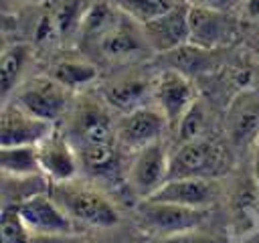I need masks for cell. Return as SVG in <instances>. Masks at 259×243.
<instances>
[{"label": "cell", "instance_id": "6da1fadb", "mask_svg": "<svg viewBox=\"0 0 259 243\" xmlns=\"http://www.w3.org/2000/svg\"><path fill=\"white\" fill-rule=\"evenodd\" d=\"M49 192L77 225H85L91 229H109L119 223V211L115 202L99 188L77 182V178L51 184Z\"/></svg>", "mask_w": 259, "mask_h": 243}, {"label": "cell", "instance_id": "7a4b0ae2", "mask_svg": "<svg viewBox=\"0 0 259 243\" xmlns=\"http://www.w3.org/2000/svg\"><path fill=\"white\" fill-rule=\"evenodd\" d=\"M208 211L210 209H192L174 202L144 198L136 205V223L142 231L156 239L200 229L208 219Z\"/></svg>", "mask_w": 259, "mask_h": 243}, {"label": "cell", "instance_id": "3957f363", "mask_svg": "<svg viewBox=\"0 0 259 243\" xmlns=\"http://www.w3.org/2000/svg\"><path fill=\"white\" fill-rule=\"evenodd\" d=\"M168 132L170 124L154 103L115 115V144L130 154L164 140Z\"/></svg>", "mask_w": 259, "mask_h": 243}, {"label": "cell", "instance_id": "277c9868", "mask_svg": "<svg viewBox=\"0 0 259 243\" xmlns=\"http://www.w3.org/2000/svg\"><path fill=\"white\" fill-rule=\"evenodd\" d=\"M170 146L166 140L150 144L132 154L127 164L125 182L138 200L152 196L170 176Z\"/></svg>", "mask_w": 259, "mask_h": 243}, {"label": "cell", "instance_id": "5b68a950", "mask_svg": "<svg viewBox=\"0 0 259 243\" xmlns=\"http://www.w3.org/2000/svg\"><path fill=\"white\" fill-rule=\"evenodd\" d=\"M71 93L73 91L63 87L51 75H42V77H32L28 81H22L8 101H14L16 105L24 107L32 115L57 126V122L69 109Z\"/></svg>", "mask_w": 259, "mask_h": 243}, {"label": "cell", "instance_id": "8992f818", "mask_svg": "<svg viewBox=\"0 0 259 243\" xmlns=\"http://www.w3.org/2000/svg\"><path fill=\"white\" fill-rule=\"evenodd\" d=\"M24 223L34 237L79 235V225L51 196V192H30L16 202Z\"/></svg>", "mask_w": 259, "mask_h": 243}, {"label": "cell", "instance_id": "52a82bcc", "mask_svg": "<svg viewBox=\"0 0 259 243\" xmlns=\"http://www.w3.org/2000/svg\"><path fill=\"white\" fill-rule=\"evenodd\" d=\"M225 164V148L210 136L178 144L170 154V176H217Z\"/></svg>", "mask_w": 259, "mask_h": 243}, {"label": "cell", "instance_id": "ba28073f", "mask_svg": "<svg viewBox=\"0 0 259 243\" xmlns=\"http://www.w3.org/2000/svg\"><path fill=\"white\" fill-rule=\"evenodd\" d=\"M91 49H95L97 57L109 63H127L136 61L146 53H152L142 24L121 12Z\"/></svg>", "mask_w": 259, "mask_h": 243}, {"label": "cell", "instance_id": "9c48e42d", "mask_svg": "<svg viewBox=\"0 0 259 243\" xmlns=\"http://www.w3.org/2000/svg\"><path fill=\"white\" fill-rule=\"evenodd\" d=\"M198 99L196 87L192 79L176 69L164 67L160 73L154 75V89H152V103L164 113L170 124V132L178 126L182 115L192 107Z\"/></svg>", "mask_w": 259, "mask_h": 243}, {"label": "cell", "instance_id": "30bf717a", "mask_svg": "<svg viewBox=\"0 0 259 243\" xmlns=\"http://www.w3.org/2000/svg\"><path fill=\"white\" fill-rule=\"evenodd\" d=\"M69 140L79 150L83 146L115 142V115L109 105L99 101H85L71 113Z\"/></svg>", "mask_w": 259, "mask_h": 243}, {"label": "cell", "instance_id": "8fae6325", "mask_svg": "<svg viewBox=\"0 0 259 243\" xmlns=\"http://www.w3.org/2000/svg\"><path fill=\"white\" fill-rule=\"evenodd\" d=\"M190 43L202 49L223 51L239 34V20L227 10H212L188 4Z\"/></svg>", "mask_w": 259, "mask_h": 243}, {"label": "cell", "instance_id": "7c38bea8", "mask_svg": "<svg viewBox=\"0 0 259 243\" xmlns=\"http://www.w3.org/2000/svg\"><path fill=\"white\" fill-rule=\"evenodd\" d=\"M55 130H57L55 124L32 115L14 101H4L2 117H0V148L38 146Z\"/></svg>", "mask_w": 259, "mask_h": 243}, {"label": "cell", "instance_id": "4fadbf2b", "mask_svg": "<svg viewBox=\"0 0 259 243\" xmlns=\"http://www.w3.org/2000/svg\"><path fill=\"white\" fill-rule=\"evenodd\" d=\"M221 192L223 188L217 176H182V178H168L148 198L192 207V209H210L221 198Z\"/></svg>", "mask_w": 259, "mask_h": 243}, {"label": "cell", "instance_id": "5bb4252c", "mask_svg": "<svg viewBox=\"0 0 259 243\" xmlns=\"http://www.w3.org/2000/svg\"><path fill=\"white\" fill-rule=\"evenodd\" d=\"M152 89H154L152 75L140 71H125L103 83L99 89V97L109 105V109L115 115H119L152 103Z\"/></svg>", "mask_w": 259, "mask_h": 243}, {"label": "cell", "instance_id": "9a60e30c", "mask_svg": "<svg viewBox=\"0 0 259 243\" xmlns=\"http://www.w3.org/2000/svg\"><path fill=\"white\" fill-rule=\"evenodd\" d=\"M38 162L40 174L47 176L51 184L69 182L81 174L79 152L69 136L61 134L59 130H55L42 144H38Z\"/></svg>", "mask_w": 259, "mask_h": 243}, {"label": "cell", "instance_id": "2e32d148", "mask_svg": "<svg viewBox=\"0 0 259 243\" xmlns=\"http://www.w3.org/2000/svg\"><path fill=\"white\" fill-rule=\"evenodd\" d=\"M146 40L156 55H166L186 43H190L188 28V4L180 2L166 14L142 24Z\"/></svg>", "mask_w": 259, "mask_h": 243}, {"label": "cell", "instance_id": "e0dca14e", "mask_svg": "<svg viewBox=\"0 0 259 243\" xmlns=\"http://www.w3.org/2000/svg\"><path fill=\"white\" fill-rule=\"evenodd\" d=\"M227 134L235 148H253L259 138V97L251 91H239L227 111Z\"/></svg>", "mask_w": 259, "mask_h": 243}, {"label": "cell", "instance_id": "ac0fdd59", "mask_svg": "<svg viewBox=\"0 0 259 243\" xmlns=\"http://www.w3.org/2000/svg\"><path fill=\"white\" fill-rule=\"evenodd\" d=\"M160 59L166 61V67L176 69L184 75L192 77H200L206 73H212L219 65H221V51L214 49H202L196 47L192 43H186L166 55H160Z\"/></svg>", "mask_w": 259, "mask_h": 243}, {"label": "cell", "instance_id": "d6986e66", "mask_svg": "<svg viewBox=\"0 0 259 243\" xmlns=\"http://www.w3.org/2000/svg\"><path fill=\"white\" fill-rule=\"evenodd\" d=\"M49 75L53 79H57L69 91H79V89H85V87H89L91 83L97 81L99 69L85 55L65 53V55H61L53 61Z\"/></svg>", "mask_w": 259, "mask_h": 243}, {"label": "cell", "instance_id": "ffe728a7", "mask_svg": "<svg viewBox=\"0 0 259 243\" xmlns=\"http://www.w3.org/2000/svg\"><path fill=\"white\" fill-rule=\"evenodd\" d=\"M32 57V47L28 43H10L2 49L0 57V89L4 101L12 97V93L22 83V75Z\"/></svg>", "mask_w": 259, "mask_h": 243}, {"label": "cell", "instance_id": "44dd1931", "mask_svg": "<svg viewBox=\"0 0 259 243\" xmlns=\"http://www.w3.org/2000/svg\"><path fill=\"white\" fill-rule=\"evenodd\" d=\"M0 166L6 178L28 180L40 174L38 146H6L0 148Z\"/></svg>", "mask_w": 259, "mask_h": 243}, {"label": "cell", "instance_id": "7402d4cb", "mask_svg": "<svg viewBox=\"0 0 259 243\" xmlns=\"http://www.w3.org/2000/svg\"><path fill=\"white\" fill-rule=\"evenodd\" d=\"M117 16H119V10L109 0L91 4L83 12L81 22H79V40H81V45L83 47H93L97 43V38L115 22Z\"/></svg>", "mask_w": 259, "mask_h": 243}, {"label": "cell", "instance_id": "603a6c76", "mask_svg": "<svg viewBox=\"0 0 259 243\" xmlns=\"http://www.w3.org/2000/svg\"><path fill=\"white\" fill-rule=\"evenodd\" d=\"M117 144H95L79 148L81 170L91 174L93 178H109L117 174Z\"/></svg>", "mask_w": 259, "mask_h": 243}, {"label": "cell", "instance_id": "cb8c5ba5", "mask_svg": "<svg viewBox=\"0 0 259 243\" xmlns=\"http://www.w3.org/2000/svg\"><path fill=\"white\" fill-rule=\"evenodd\" d=\"M208 124H210V111H208L206 103L198 97L192 103V107L182 115V119L178 122V126L172 132H174L176 142L182 144V142H188V140H196V138L206 136Z\"/></svg>", "mask_w": 259, "mask_h": 243}, {"label": "cell", "instance_id": "d4e9b609", "mask_svg": "<svg viewBox=\"0 0 259 243\" xmlns=\"http://www.w3.org/2000/svg\"><path fill=\"white\" fill-rule=\"evenodd\" d=\"M109 2L121 14L130 16L132 20H136L140 24H146V22L166 14L182 0H109Z\"/></svg>", "mask_w": 259, "mask_h": 243}, {"label": "cell", "instance_id": "484cf974", "mask_svg": "<svg viewBox=\"0 0 259 243\" xmlns=\"http://www.w3.org/2000/svg\"><path fill=\"white\" fill-rule=\"evenodd\" d=\"M34 235L24 223L16 202L4 205L0 217V243H32Z\"/></svg>", "mask_w": 259, "mask_h": 243}, {"label": "cell", "instance_id": "4316f807", "mask_svg": "<svg viewBox=\"0 0 259 243\" xmlns=\"http://www.w3.org/2000/svg\"><path fill=\"white\" fill-rule=\"evenodd\" d=\"M154 243H221V241L212 235L202 233L200 229H194V231H184L168 237H156Z\"/></svg>", "mask_w": 259, "mask_h": 243}, {"label": "cell", "instance_id": "83f0119b", "mask_svg": "<svg viewBox=\"0 0 259 243\" xmlns=\"http://www.w3.org/2000/svg\"><path fill=\"white\" fill-rule=\"evenodd\" d=\"M190 6H202V8H212V10H227L231 12V8L239 2V0H182Z\"/></svg>", "mask_w": 259, "mask_h": 243}, {"label": "cell", "instance_id": "f1b7e54d", "mask_svg": "<svg viewBox=\"0 0 259 243\" xmlns=\"http://www.w3.org/2000/svg\"><path fill=\"white\" fill-rule=\"evenodd\" d=\"M243 14L251 22H259V0H245L243 4Z\"/></svg>", "mask_w": 259, "mask_h": 243}, {"label": "cell", "instance_id": "f546056e", "mask_svg": "<svg viewBox=\"0 0 259 243\" xmlns=\"http://www.w3.org/2000/svg\"><path fill=\"white\" fill-rule=\"evenodd\" d=\"M253 150V162H251V178L255 182V188H257V194H259V138L255 142V146L251 148Z\"/></svg>", "mask_w": 259, "mask_h": 243}, {"label": "cell", "instance_id": "4dcf8cb0", "mask_svg": "<svg viewBox=\"0 0 259 243\" xmlns=\"http://www.w3.org/2000/svg\"><path fill=\"white\" fill-rule=\"evenodd\" d=\"M235 243H259V229H249V231H243Z\"/></svg>", "mask_w": 259, "mask_h": 243}, {"label": "cell", "instance_id": "1f68e13d", "mask_svg": "<svg viewBox=\"0 0 259 243\" xmlns=\"http://www.w3.org/2000/svg\"><path fill=\"white\" fill-rule=\"evenodd\" d=\"M73 243H91V241H87V239H83L81 235H77V237L73 239Z\"/></svg>", "mask_w": 259, "mask_h": 243}, {"label": "cell", "instance_id": "d6a6232c", "mask_svg": "<svg viewBox=\"0 0 259 243\" xmlns=\"http://www.w3.org/2000/svg\"><path fill=\"white\" fill-rule=\"evenodd\" d=\"M10 2H26V0H10Z\"/></svg>", "mask_w": 259, "mask_h": 243}]
</instances>
